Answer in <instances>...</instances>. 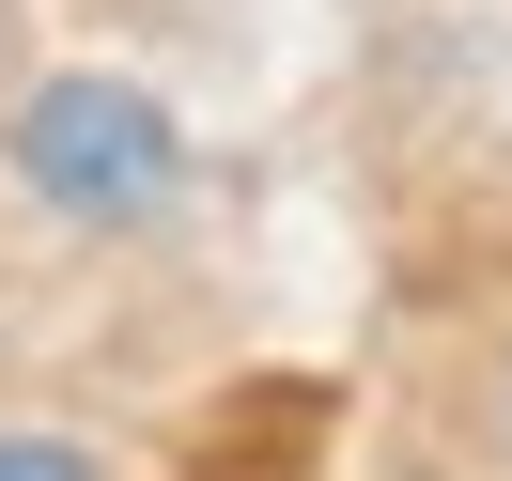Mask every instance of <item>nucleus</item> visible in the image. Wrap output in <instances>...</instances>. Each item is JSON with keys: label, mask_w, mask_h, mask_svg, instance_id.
<instances>
[{"label": "nucleus", "mask_w": 512, "mask_h": 481, "mask_svg": "<svg viewBox=\"0 0 512 481\" xmlns=\"http://www.w3.org/2000/svg\"><path fill=\"white\" fill-rule=\"evenodd\" d=\"M16 187L78 233H156L187 202V125L140 78H32L16 94Z\"/></svg>", "instance_id": "1"}, {"label": "nucleus", "mask_w": 512, "mask_h": 481, "mask_svg": "<svg viewBox=\"0 0 512 481\" xmlns=\"http://www.w3.org/2000/svg\"><path fill=\"white\" fill-rule=\"evenodd\" d=\"M0 481H109V450H78V435H0Z\"/></svg>", "instance_id": "2"}]
</instances>
